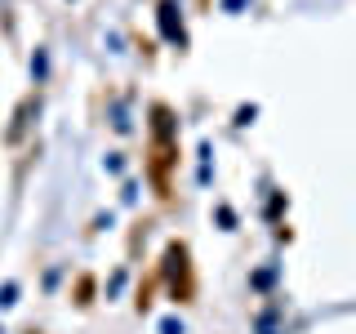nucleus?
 <instances>
[{
    "label": "nucleus",
    "instance_id": "nucleus-1",
    "mask_svg": "<svg viewBox=\"0 0 356 334\" xmlns=\"http://www.w3.org/2000/svg\"><path fill=\"white\" fill-rule=\"evenodd\" d=\"M156 116V138H152V174H156V183L165 187V170H170V161H174V138H170V111L165 107H156L152 111Z\"/></svg>",
    "mask_w": 356,
    "mask_h": 334
}]
</instances>
